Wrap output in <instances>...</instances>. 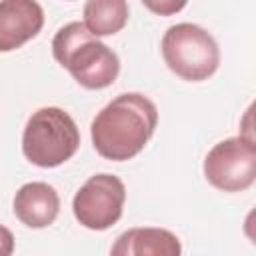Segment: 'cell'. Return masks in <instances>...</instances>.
I'll use <instances>...</instances> for the list:
<instances>
[{"label":"cell","instance_id":"1","mask_svg":"<svg viewBox=\"0 0 256 256\" xmlns=\"http://www.w3.org/2000/svg\"><path fill=\"white\" fill-rule=\"evenodd\" d=\"M156 124V104L140 92H126L110 100L94 116L90 136L102 158L124 162L144 150Z\"/></svg>","mask_w":256,"mask_h":256},{"label":"cell","instance_id":"2","mask_svg":"<svg viewBox=\"0 0 256 256\" xmlns=\"http://www.w3.org/2000/svg\"><path fill=\"white\" fill-rule=\"evenodd\" d=\"M52 54L72 78L88 90H102L118 78L120 60L82 22L64 24L52 38Z\"/></svg>","mask_w":256,"mask_h":256},{"label":"cell","instance_id":"3","mask_svg":"<svg viewBox=\"0 0 256 256\" xmlns=\"http://www.w3.org/2000/svg\"><path fill=\"white\" fill-rule=\"evenodd\" d=\"M80 146V130L72 116L56 106L32 112L22 134V152L40 168H56L70 160Z\"/></svg>","mask_w":256,"mask_h":256},{"label":"cell","instance_id":"4","mask_svg":"<svg viewBox=\"0 0 256 256\" xmlns=\"http://www.w3.org/2000/svg\"><path fill=\"white\" fill-rule=\"evenodd\" d=\"M160 48L166 66L188 82L208 80L220 66V50L214 36L192 22L170 26L162 36Z\"/></svg>","mask_w":256,"mask_h":256},{"label":"cell","instance_id":"5","mask_svg":"<svg viewBox=\"0 0 256 256\" xmlns=\"http://www.w3.org/2000/svg\"><path fill=\"white\" fill-rule=\"evenodd\" d=\"M206 180L222 192H242L256 180V146L252 136H232L212 146L204 158Z\"/></svg>","mask_w":256,"mask_h":256},{"label":"cell","instance_id":"6","mask_svg":"<svg viewBox=\"0 0 256 256\" xmlns=\"http://www.w3.org/2000/svg\"><path fill=\"white\" fill-rule=\"evenodd\" d=\"M126 186L114 174H94L74 194V218L88 230H108L124 210Z\"/></svg>","mask_w":256,"mask_h":256},{"label":"cell","instance_id":"7","mask_svg":"<svg viewBox=\"0 0 256 256\" xmlns=\"http://www.w3.org/2000/svg\"><path fill=\"white\" fill-rule=\"evenodd\" d=\"M44 26V10L34 0L0 2V52H12L36 38Z\"/></svg>","mask_w":256,"mask_h":256},{"label":"cell","instance_id":"8","mask_svg":"<svg viewBox=\"0 0 256 256\" xmlns=\"http://www.w3.org/2000/svg\"><path fill=\"white\" fill-rule=\"evenodd\" d=\"M60 212V196L46 182H28L14 196V214L28 228H46L54 224Z\"/></svg>","mask_w":256,"mask_h":256},{"label":"cell","instance_id":"9","mask_svg":"<svg viewBox=\"0 0 256 256\" xmlns=\"http://www.w3.org/2000/svg\"><path fill=\"white\" fill-rule=\"evenodd\" d=\"M110 256H182V244L166 228H130L114 240Z\"/></svg>","mask_w":256,"mask_h":256},{"label":"cell","instance_id":"10","mask_svg":"<svg viewBox=\"0 0 256 256\" xmlns=\"http://www.w3.org/2000/svg\"><path fill=\"white\" fill-rule=\"evenodd\" d=\"M128 4L124 0H88L84 4V26L90 34L112 36L128 22Z\"/></svg>","mask_w":256,"mask_h":256},{"label":"cell","instance_id":"11","mask_svg":"<svg viewBox=\"0 0 256 256\" xmlns=\"http://www.w3.org/2000/svg\"><path fill=\"white\" fill-rule=\"evenodd\" d=\"M144 6L150 8V10H154V12H158V14H172V12L182 10L186 6V2H172V0H166V2H150V0H146Z\"/></svg>","mask_w":256,"mask_h":256},{"label":"cell","instance_id":"12","mask_svg":"<svg viewBox=\"0 0 256 256\" xmlns=\"http://www.w3.org/2000/svg\"><path fill=\"white\" fill-rule=\"evenodd\" d=\"M14 252V234L0 224V256H12Z\"/></svg>","mask_w":256,"mask_h":256}]
</instances>
